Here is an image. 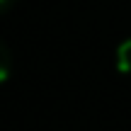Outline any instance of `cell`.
Here are the masks:
<instances>
[{"label":"cell","mask_w":131,"mask_h":131,"mask_svg":"<svg viewBox=\"0 0 131 131\" xmlns=\"http://www.w3.org/2000/svg\"><path fill=\"white\" fill-rule=\"evenodd\" d=\"M10 66H12L10 49L5 46V41H0V83H3V80H7V75H10Z\"/></svg>","instance_id":"cell-2"},{"label":"cell","mask_w":131,"mask_h":131,"mask_svg":"<svg viewBox=\"0 0 131 131\" xmlns=\"http://www.w3.org/2000/svg\"><path fill=\"white\" fill-rule=\"evenodd\" d=\"M10 3H12V0H0V10H5V7H7Z\"/></svg>","instance_id":"cell-3"},{"label":"cell","mask_w":131,"mask_h":131,"mask_svg":"<svg viewBox=\"0 0 131 131\" xmlns=\"http://www.w3.org/2000/svg\"><path fill=\"white\" fill-rule=\"evenodd\" d=\"M117 68L122 73H131V39L119 44V49H117Z\"/></svg>","instance_id":"cell-1"}]
</instances>
